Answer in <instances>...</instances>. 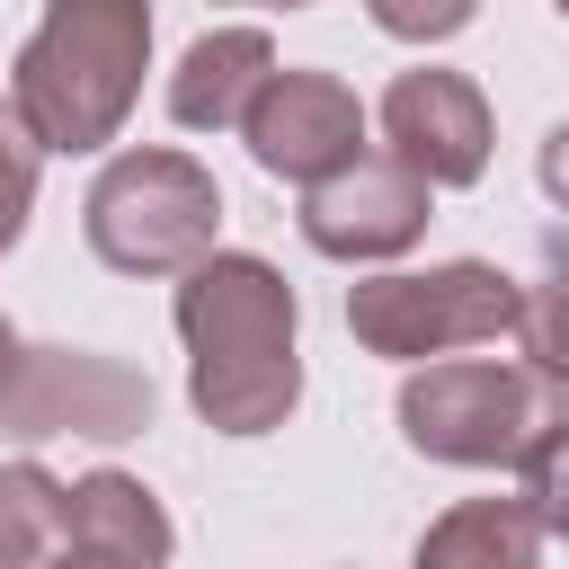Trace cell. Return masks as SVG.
Returning a JSON list of instances; mask_svg holds the SVG:
<instances>
[{
  "label": "cell",
  "instance_id": "1",
  "mask_svg": "<svg viewBox=\"0 0 569 569\" xmlns=\"http://www.w3.org/2000/svg\"><path fill=\"white\" fill-rule=\"evenodd\" d=\"M178 338H187V400L222 436H267L302 400L293 356V284L249 249H204L178 284Z\"/></svg>",
  "mask_w": 569,
  "mask_h": 569
},
{
  "label": "cell",
  "instance_id": "2",
  "mask_svg": "<svg viewBox=\"0 0 569 569\" xmlns=\"http://www.w3.org/2000/svg\"><path fill=\"white\" fill-rule=\"evenodd\" d=\"M151 62V0H44L36 36L18 44L9 98L44 151H98L133 116Z\"/></svg>",
  "mask_w": 569,
  "mask_h": 569
},
{
  "label": "cell",
  "instance_id": "3",
  "mask_svg": "<svg viewBox=\"0 0 569 569\" xmlns=\"http://www.w3.org/2000/svg\"><path fill=\"white\" fill-rule=\"evenodd\" d=\"M551 427H569V382L533 356H462L400 382V436L427 462L462 471H516Z\"/></svg>",
  "mask_w": 569,
  "mask_h": 569
},
{
  "label": "cell",
  "instance_id": "4",
  "mask_svg": "<svg viewBox=\"0 0 569 569\" xmlns=\"http://www.w3.org/2000/svg\"><path fill=\"white\" fill-rule=\"evenodd\" d=\"M80 222L116 276H187L222 231V187L187 151H124L98 169Z\"/></svg>",
  "mask_w": 569,
  "mask_h": 569
},
{
  "label": "cell",
  "instance_id": "5",
  "mask_svg": "<svg viewBox=\"0 0 569 569\" xmlns=\"http://www.w3.org/2000/svg\"><path fill=\"white\" fill-rule=\"evenodd\" d=\"M516 311H525V284L480 267V258H453V267H427V276H365V284H347L356 347L365 356H400V365L516 338Z\"/></svg>",
  "mask_w": 569,
  "mask_h": 569
},
{
  "label": "cell",
  "instance_id": "6",
  "mask_svg": "<svg viewBox=\"0 0 569 569\" xmlns=\"http://www.w3.org/2000/svg\"><path fill=\"white\" fill-rule=\"evenodd\" d=\"M0 427L116 445V436L151 427V382L116 356H89V347H18V373L0 382Z\"/></svg>",
  "mask_w": 569,
  "mask_h": 569
},
{
  "label": "cell",
  "instance_id": "7",
  "mask_svg": "<svg viewBox=\"0 0 569 569\" xmlns=\"http://www.w3.org/2000/svg\"><path fill=\"white\" fill-rule=\"evenodd\" d=\"M436 213V187L400 151H356L302 187V240L320 258H400Z\"/></svg>",
  "mask_w": 569,
  "mask_h": 569
},
{
  "label": "cell",
  "instance_id": "8",
  "mask_svg": "<svg viewBox=\"0 0 569 569\" xmlns=\"http://www.w3.org/2000/svg\"><path fill=\"white\" fill-rule=\"evenodd\" d=\"M240 142L267 178L311 187V178H329L338 160L365 151V107L338 71H267L249 116H240Z\"/></svg>",
  "mask_w": 569,
  "mask_h": 569
},
{
  "label": "cell",
  "instance_id": "9",
  "mask_svg": "<svg viewBox=\"0 0 569 569\" xmlns=\"http://www.w3.org/2000/svg\"><path fill=\"white\" fill-rule=\"evenodd\" d=\"M382 142L427 187H471L489 169V98L462 71H400L382 89Z\"/></svg>",
  "mask_w": 569,
  "mask_h": 569
},
{
  "label": "cell",
  "instance_id": "10",
  "mask_svg": "<svg viewBox=\"0 0 569 569\" xmlns=\"http://www.w3.org/2000/svg\"><path fill=\"white\" fill-rule=\"evenodd\" d=\"M276 71V44L258 27H213L187 44V62L169 71V116L196 124V133H231L258 98V80Z\"/></svg>",
  "mask_w": 569,
  "mask_h": 569
},
{
  "label": "cell",
  "instance_id": "11",
  "mask_svg": "<svg viewBox=\"0 0 569 569\" xmlns=\"http://www.w3.org/2000/svg\"><path fill=\"white\" fill-rule=\"evenodd\" d=\"M71 560H98V569H151L169 560V516L142 480L124 471H89L71 489Z\"/></svg>",
  "mask_w": 569,
  "mask_h": 569
},
{
  "label": "cell",
  "instance_id": "12",
  "mask_svg": "<svg viewBox=\"0 0 569 569\" xmlns=\"http://www.w3.org/2000/svg\"><path fill=\"white\" fill-rule=\"evenodd\" d=\"M542 525L525 498H462L445 525L418 533V569H533Z\"/></svg>",
  "mask_w": 569,
  "mask_h": 569
},
{
  "label": "cell",
  "instance_id": "13",
  "mask_svg": "<svg viewBox=\"0 0 569 569\" xmlns=\"http://www.w3.org/2000/svg\"><path fill=\"white\" fill-rule=\"evenodd\" d=\"M27 560H71V489L44 462L0 471V569H27Z\"/></svg>",
  "mask_w": 569,
  "mask_h": 569
},
{
  "label": "cell",
  "instance_id": "14",
  "mask_svg": "<svg viewBox=\"0 0 569 569\" xmlns=\"http://www.w3.org/2000/svg\"><path fill=\"white\" fill-rule=\"evenodd\" d=\"M36 169H44V142L27 133L18 98H0V249L27 231V204H36Z\"/></svg>",
  "mask_w": 569,
  "mask_h": 569
},
{
  "label": "cell",
  "instance_id": "15",
  "mask_svg": "<svg viewBox=\"0 0 569 569\" xmlns=\"http://www.w3.org/2000/svg\"><path fill=\"white\" fill-rule=\"evenodd\" d=\"M516 347H525L542 373L569 382V267H551V276L525 293V311H516Z\"/></svg>",
  "mask_w": 569,
  "mask_h": 569
},
{
  "label": "cell",
  "instance_id": "16",
  "mask_svg": "<svg viewBox=\"0 0 569 569\" xmlns=\"http://www.w3.org/2000/svg\"><path fill=\"white\" fill-rule=\"evenodd\" d=\"M516 471H525V507H533V525L569 542V427H551Z\"/></svg>",
  "mask_w": 569,
  "mask_h": 569
},
{
  "label": "cell",
  "instance_id": "17",
  "mask_svg": "<svg viewBox=\"0 0 569 569\" xmlns=\"http://www.w3.org/2000/svg\"><path fill=\"white\" fill-rule=\"evenodd\" d=\"M365 9H373V27L400 36V44H445V36L471 27L480 0H365Z\"/></svg>",
  "mask_w": 569,
  "mask_h": 569
},
{
  "label": "cell",
  "instance_id": "18",
  "mask_svg": "<svg viewBox=\"0 0 569 569\" xmlns=\"http://www.w3.org/2000/svg\"><path fill=\"white\" fill-rule=\"evenodd\" d=\"M533 169H542V196L569 213V124H551V133H542V160H533Z\"/></svg>",
  "mask_w": 569,
  "mask_h": 569
},
{
  "label": "cell",
  "instance_id": "19",
  "mask_svg": "<svg viewBox=\"0 0 569 569\" xmlns=\"http://www.w3.org/2000/svg\"><path fill=\"white\" fill-rule=\"evenodd\" d=\"M9 373H18V329L0 320V382H9Z\"/></svg>",
  "mask_w": 569,
  "mask_h": 569
},
{
  "label": "cell",
  "instance_id": "20",
  "mask_svg": "<svg viewBox=\"0 0 569 569\" xmlns=\"http://www.w3.org/2000/svg\"><path fill=\"white\" fill-rule=\"evenodd\" d=\"M249 9H311V0H249Z\"/></svg>",
  "mask_w": 569,
  "mask_h": 569
},
{
  "label": "cell",
  "instance_id": "21",
  "mask_svg": "<svg viewBox=\"0 0 569 569\" xmlns=\"http://www.w3.org/2000/svg\"><path fill=\"white\" fill-rule=\"evenodd\" d=\"M551 9H560V18H569V0H551Z\"/></svg>",
  "mask_w": 569,
  "mask_h": 569
}]
</instances>
